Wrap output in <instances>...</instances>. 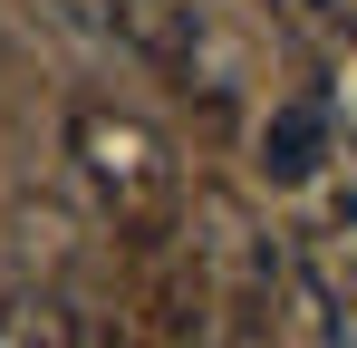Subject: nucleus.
I'll return each mask as SVG.
<instances>
[{"mask_svg": "<svg viewBox=\"0 0 357 348\" xmlns=\"http://www.w3.org/2000/svg\"><path fill=\"white\" fill-rule=\"evenodd\" d=\"M107 20H116V39L145 68H165L193 87V49H203V20H193V0H107Z\"/></svg>", "mask_w": 357, "mask_h": 348, "instance_id": "f03ea898", "label": "nucleus"}, {"mask_svg": "<svg viewBox=\"0 0 357 348\" xmlns=\"http://www.w3.org/2000/svg\"><path fill=\"white\" fill-rule=\"evenodd\" d=\"M0 348H77V310L39 300V290H20V300L0 310Z\"/></svg>", "mask_w": 357, "mask_h": 348, "instance_id": "39448f33", "label": "nucleus"}, {"mask_svg": "<svg viewBox=\"0 0 357 348\" xmlns=\"http://www.w3.org/2000/svg\"><path fill=\"white\" fill-rule=\"evenodd\" d=\"M299 271H309V290L338 310V319H357V232L348 223H319L309 242H299Z\"/></svg>", "mask_w": 357, "mask_h": 348, "instance_id": "20e7f679", "label": "nucleus"}, {"mask_svg": "<svg viewBox=\"0 0 357 348\" xmlns=\"http://www.w3.org/2000/svg\"><path fill=\"white\" fill-rule=\"evenodd\" d=\"M319 145H328V116H319V97L280 107L271 126H261V165H271V184H299V174L319 165Z\"/></svg>", "mask_w": 357, "mask_h": 348, "instance_id": "7ed1b4c3", "label": "nucleus"}, {"mask_svg": "<svg viewBox=\"0 0 357 348\" xmlns=\"http://www.w3.org/2000/svg\"><path fill=\"white\" fill-rule=\"evenodd\" d=\"M68 155L87 174L97 213L126 232V242H155V232H183V155L165 145V126H145L135 107H68Z\"/></svg>", "mask_w": 357, "mask_h": 348, "instance_id": "f257e3e1", "label": "nucleus"}]
</instances>
